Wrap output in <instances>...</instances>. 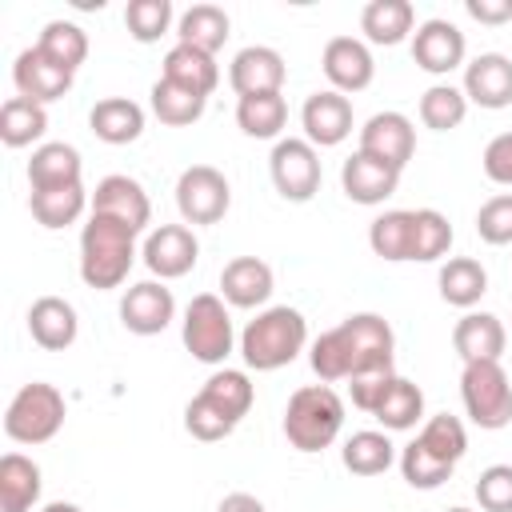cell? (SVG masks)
<instances>
[{"mask_svg": "<svg viewBox=\"0 0 512 512\" xmlns=\"http://www.w3.org/2000/svg\"><path fill=\"white\" fill-rule=\"evenodd\" d=\"M392 352H396L392 324L376 312H352L348 320H340L336 328H328L312 340L308 364L320 376V384H336V380H352L360 372L392 368Z\"/></svg>", "mask_w": 512, "mask_h": 512, "instance_id": "1", "label": "cell"}, {"mask_svg": "<svg viewBox=\"0 0 512 512\" xmlns=\"http://www.w3.org/2000/svg\"><path fill=\"white\" fill-rule=\"evenodd\" d=\"M136 236L140 232L112 216H88L80 232V280L100 292L120 288L136 260Z\"/></svg>", "mask_w": 512, "mask_h": 512, "instance_id": "2", "label": "cell"}, {"mask_svg": "<svg viewBox=\"0 0 512 512\" xmlns=\"http://www.w3.org/2000/svg\"><path fill=\"white\" fill-rule=\"evenodd\" d=\"M304 344H308V320L288 304L256 312V320H248L240 332V356L256 372H276L292 364L304 352Z\"/></svg>", "mask_w": 512, "mask_h": 512, "instance_id": "3", "label": "cell"}, {"mask_svg": "<svg viewBox=\"0 0 512 512\" xmlns=\"http://www.w3.org/2000/svg\"><path fill=\"white\" fill-rule=\"evenodd\" d=\"M344 428V400L328 384H304L288 396L284 436L296 452H324Z\"/></svg>", "mask_w": 512, "mask_h": 512, "instance_id": "4", "label": "cell"}, {"mask_svg": "<svg viewBox=\"0 0 512 512\" xmlns=\"http://www.w3.org/2000/svg\"><path fill=\"white\" fill-rule=\"evenodd\" d=\"M64 416H68V404H64L60 388L44 384V380H32L8 400L4 436L16 440V444H48L64 428Z\"/></svg>", "mask_w": 512, "mask_h": 512, "instance_id": "5", "label": "cell"}, {"mask_svg": "<svg viewBox=\"0 0 512 512\" xmlns=\"http://www.w3.org/2000/svg\"><path fill=\"white\" fill-rule=\"evenodd\" d=\"M460 400L476 428L496 432L512 420V380L500 360H472L460 372Z\"/></svg>", "mask_w": 512, "mask_h": 512, "instance_id": "6", "label": "cell"}, {"mask_svg": "<svg viewBox=\"0 0 512 512\" xmlns=\"http://www.w3.org/2000/svg\"><path fill=\"white\" fill-rule=\"evenodd\" d=\"M180 336H184V348L200 364H224L232 344H236L224 296H212V292L192 296L188 308H184V320H180Z\"/></svg>", "mask_w": 512, "mask_h": 512, "instance_id": "7", "label": "cell"}, {"mask_svg": "<svg viewBox=\"0 0 512 512\" xmlns=\"http://www.w3.org/2000/svg\"><path fill=\"white\" fill-rule=\"evenodd\" d=\"M268 172L284 200L304 204L320 188V152L300 136H284V140H276V148L268 156Z\"/></svg>", "mask_w": 512, "mask_h": 512, "instance_id": "8", "label": "cell"}, {"mask_svg": "<svg viewBox=\"0 0 512 512\" xmlns=\"http://www.w3.org/2000/svg\"><path fill=\"white\" fill-rule=\"evenodd\" d=\"M228 204H232V188H228L220 168L192 164V168L180 172V180H176V208H180L184 224H216V220H224Z\"/></svg>", "mask_w": 512, "mask_h": 512, "instance_id": "9", "label": "cell"}, {"mask_svg": "<svg viewBox=\"0 0 512 512\" xmlns=\"http://www.w3.org/2000/svg\"><path fill=\"white\" fill-rule=\"evenodd\" d=\"M144 264L152 276L160 280H180L196 268V256H200V240L192 236V228L184 224H160L148 232L144 248H140Z\"/></svg>", "mask_w": 512, "mask_h": 512, "instance_id": "10", "label": "cell"}, {"mask_svg": "<svg viewBox=\"0 0 512 512\" xmlns=\"http://www.w3.org/2000/svg\"><path fill=\"white\" fill-rule=\"evenodd\" d=\"M300 124H304V140L312 148H336L352 136V100L344 92H312L300 108Z\"/></svg>", "mask_w": 512, "mask_h": 512, "instance_id": "11", "label": "cell"}, {"mask_svg": "<svg viewBox=\"0 0 512 512\" xmlns=\"http://www.w3.org/2000/svg\"><path fill=\"white\" fill-rule=\"evenodd\" d=\"M172 316H176V300H172V288H164V280H140L120 300V324L136 336L164 332Z\"/></svg>", "mask_w": 512, "mask_h": 512, "instance_id": "12", "label": "cell"}, {"mask_svg": "<svg viewBox=\"0 0 512 512\" xmlns=\"http://www.w3.org/2000/svg\"><path fill=\"white\" fill-rule=\"evenodd\" d=\"M320 68H324L332 92H364L376 76V60H372L368 44L356 36H332L324 44Z\"/></svg>", "mask_w": 512, "mask_h": 512, "instance_id": "13", "label": "cell"}, {"mask_svg": "<svg viewBox=\"0 0 512 512\" xmlns=\"http://www.w3.org/2000/svg\"><path fill=\"white\" fill-rule=\"evenodd\" d=\"M284 56L268 44H248L232 56L228 64V84L236 96H264V92H280L284 88Z\"/></svg>", "mask_w": 512, "mask_h": 512, "instance_id": "14", "label": "cell"}, {"mask_svg": "<svg viewBox=\"0 0 512 512\" xmlns=\"http://www.w3.org/2000/svg\"><path fill=\"white\" fill-rule=\"evenodd\" d=\"M92 216H112L120 224H128L132 232H144L152 224V200L140 188V180L132 176H104L92 192Z\"/></svg>", "mask_w": 512, "mask_h": 512, "instance_id": "15", "label": "cell"}, {"mask_svg": "<svg viewBox=\"0 0 512 512\" xmlns=\"http://www.w3.org/2000/svg\"><path fill=\"white\" fill-rule=\"evenodd\" d=\"M360 152L392 164L396 172H404V164L416 152V128L404 112H376L364 128H360Z\"/></svg>", "mask_w": 512, "mask_h": 512, "instance_id": "16", "label": "cell"}, {"mask_svg": "<svg viewBox=\"0 0 512 512\" xmlns=\"http://www.w3.org/2000/svg\"><path fill=\"white\" fill-rule=\"evenodd\" d=\"M464 52H468L464 32L452 20H424L412 32V60L432 76H448L452 68H460Z\"/></svg>", "mask_w": 512, "mask_h": 512, "instance_id": "17", "label": "cell"}, {"mask_svg": "<svg viewBox=\"0 0 512 512\" xmlns=\"http://www.w3.org/2000/svg\"><path fill=\"white\" fill-rule=\"evenodd\" d=\"M12 84H16L20 96H28V100H36V104H52V100L68 96L72 72L60 68L56 60H48L40 48H24V52L16 56V64H12Z\"/></svg>", "mask_w": 512, "mask_h": 512, "instance_id": "18", "label": "cell"}, {"mask_svg": "<svg viewBox=\"0 0 512 512\" xmlns=\"http://www.w3.org/2000/svg\"><path fill=\"white\" fill-rule=\"evenodd\" d=\"M396 184H400V172L392 164L360 152V148L340 168V188H344V196L352 204H384L396 192Z\"/></svg>", "mask_w": 512, "mask_h": 512, "instance_id": "19", "label": "cell"}, {"mask_svg": "<svg viewBox=\"0 0 512 512\" xmlns=\"http://www.w3.org/2000/svg\"><path fill=\"white\" fill-rule=\"evenodd\" d=\"M464 96L480 108H508L512 104V60L504 52H480L464 64Z\"/></svg>", "mask_w": 512, "mask_h": 512, "instance_id": "20", "label": "cell"}, {"mask_svg": "<svg viewBox=\"0 0 512 512\" xmlns=\"http://www.w3.org/2000/svg\"><path fill=\"white\" fill-rule=\"evenodd\" d=\"M276 288L272 268L260 256H236L220 268V296L232 308H260Z\"/></svg>", "mask_w": 512, "mask_h": 512, "instance_id": "21", "label": "cell"}, {"mask_svg": "<svg viewBox=\"0 0 512 512\" xmlns=\"http://www.w3.org/2000/svg\"><path fill=\"white\" fill-rule=\"evenodd\" d=\"M28 332L44 352H64L76 344V332H80L76 308L64 296H40L28 308Z\"/></svg>", "mask_w": 512, "mask_h": 512, "instance_id": "22", "label": "cell"}, {"mask_svg": "<svg viewBox=\"0 0 512 512\" xmlns=\"http://www.w3.org/2000/svg\"><path fill=\"white\" fill-rule=\"evenodd\" d=\"M504 344H508V332L500 324V316L492 312H464L452 328V348L464 364L472 360H500L504 356Z\"/></svg>", "mask_w": 512, "mask_h": 512, "instance_id": "23", "label": "cell"}, {"mask_svg": "<svg viewBox=\"0 0 512 512\" xmlns=\"http://www.w3.org/2000/svg\"><path fill=\"white\" fill-rule=\"evenodd\" d=\"M80 152L64 140H52V144H40L28 160V184L32 192H44V188H68V184H80Z\"/></svg>", "mask_w": 512, "mask_h": 512, "instance_id": "24", "label": "cell"}, {"mask_svg": "<svg viewBox=\"0 0 512 512\" xmlns=\"http://www.w3.org/2000/svg\"><path fill=\"white\" fill-rule=\"evenodd\" d=\"M40 464L28 460L24 452H4L0 456V512H32L40 500Z\"/></svg>", "mask_w": 512, "mask_h": 512, "instance_id": "25", "label": "cell"}, {"mask_svg": "<svg viewBox=\"0 0 512 512\" xmlns=\"http://www.w3.org/2000/svg\"><path fill=\"white\" fill-rule=\"evenodd\" d=\"M88 124L104 144H132L144 132V108L128 96H108V100H96V108L88 112Z\"/></svg>", "mask_w": 512, "mask_h": 512, "instance_id": "26", "label": "cell"}, {"mask_svg": "<svg viewBox=\"0 0 512 512\" xmlns=\"http://www.w3.org/2000/svg\"><path fill=\"white\" fill-rule=\"evenodd\" d=\"M436 284H440V300H444V304L472 312V308L480 304V296L488 292V272H484V264L472 260V256H452V260H444Z\"/></svg>", "mask_w": 512, "mask_h": 512, "instance_id": "27", "label": "cell"}, {"mask_svg": "<svg viewBox=\"0 0 512 512\" xmlns=\"http://www.w3.org/2000/svg\"><path fill=\"white\" fill-rule=\"evenodd\" d=\"M196 396H200L204 404H212L224 420L240 424V420L248 416L252 400H256V388H252L248 372H240V368H220V372H212V376L204 380V388H200Z\"/></svg>", "mask_w": 512, "mask_h": 512, "instance_id": "28", "label": "cell"}, {"mask_svg": "<svg viewBox=\"0 0 512 512\" xmlns=\"http://www.w3.org/2000/svg\"><path fill=\"white\" fill-rule=\"evenodd\" d=\"M160 76L172 80V84H184V88H192L200 96H212L216 84H220V64H216V56H208L200 48L172 44L168 56H164V72Z\"/></svg>", "mask_w": 512, "mask_h": 512, "instance_id": "29", "label": "cell"}, {"mask_svg": "<svg viewBox=\"0 0 512 512\" xmlns=\"http://www.w3.org/2000/svg\"><path fill=\"white\" fill-rule=\"evenodd\" d=\"M416 24V8L408 0H368L360 12V32L368 36V44H400Z\"/></svg>", "mask_w": 512, "mask_h": 512, "instance_id": "30", "label": "cell"}, {"mask_svg": "<svg viewBox=\"0 0 512 512\" xmlns=\"http://www.w3.org/2000/svg\"><path fill=\"white\" fill-rule=\"evenodd\" d=\"M340 460L352 476H380L388 472L400 456H396V444L388 440V432H376V428H364V432H352L340 448Z\"/></svg>", "mask_w": 512, "mask_h": 512, "instance_id": "31", "label": "cell"}, {"mask_svg": "<svg viewBox=\"0 0 512 512\" xmlns=\"http://www.w3.org/2000/svg\"><path fill=\"white\" fill-rule=\"evenodd\" d=\"M228 28L232 24H228V12L220 4H192L176 24V36H180L176 44H188V48H200V52L216 56L228 40Z\"/></svg>", "mask_w": 512, "mask_h": 512, "instance_id": "32", "label": "cell"}, {"mask_svg": "<svg viewBox=\"0 0 512 512\" xmlns=\"http://www.w3.org/2000/svg\"><path fill=\"white\" fill-rule=\"evenodd\" d=\"M236 124L244 136L252 140H276L280 128L288 124V100L280 92H264V96H240L236 100Z\"/></svg>", "mask_w": 512, "mask_h": 512, "instance_id": "33", "label": "cell"}, {"mask_svg": "<svg viewBox=\"0 0 512 512\" xmlns=\"http://www.w3.org/2000/svg\"><path fill=\"white\" fill-rule=\"evenodd\" d=\"M44 132H48L44 104H36L28 96H8L0 104V140H4V148H28Z\"/></svg>", "mask_w": 512, "mask_h": 512, "instance_id": "34", "label": "cell"}, {"mask_svg": "<svg viewBox=\"0 0 512 512\" xmlns=\"http://www.w3.org/2000/svg\"><path fill=\"white\" fill-rule=\"evenodd\" d=\"M372 416L384 424V432H408V428H416L420 416H424V392H420V384L396 372V380L388 384V392H384V400L376 404Z\"/></svg>", "mask_w": 512, "mask_h": 512, "instance_id": "35", "label": "cell"}, {"mask_svg": "<svg viewBox=\"0 0 512 512\" xmlns=\"http://www.w3.org/2000/svg\"><path fill=\"white\" fill-rule=\"evenodd\" d=\"M28 208H32V216H36V224H44V228H68V224H76L80 216H84V208H88V192H84V184H68V188H44V192H32L28 196Z\"/></svg>", "mask_w": 512, "mask_h": 512, "instance_id": "36", "label": "cell"}, {"mask_svg": "<svg viewBox=\"0 0 512 512\" xmlns=\"http://www.w3.org/2000/svg\"><path fill=\"white\" fill-rule=\"evenodd\" d=\"M412 224H416V212L412 208H392V212L376 216L372 228H368L372 252L380 260H392V264L412 260Z\"/></svg>", "mask_w": 512, "mask_h": 512, "instance_id": "37", "label": "cell"}, {"mask_svg": "<svg viewBox=\"0 0 512 512\" xmlns=\"http://www.w3.org/2000/svg\"><path fill=\"white\" fill-rule=\"evenodd\" d=\"M204 104H208V96H200V92H192V88H184V84H172V80H164V76L152 84V112H156V120L168 124V128H188V124H196V120L204 116Z\"/></svg>", "mask_w": 512, "mask_h": 512, "instance_id": "38", "label": "cell"}, {"mask_svg": "<svg viewBox=\"0 0 512 512\" xmlns=\"http://www.w3.org/2000/svg\"><path fill=\"white\" fill-rule=\"evenodd\" d=\"M36 48L76 76V68L88 60V32L80 24H72V20H48L40 40H36Z\"/></svg>", "mask_w": 512, "mask_h": 512, "instance_id": "39", "label": "cell"}, {"mask_svg": "<svg viewBox=\"0 0 512 512\" xmlns=\"http://www.w3.org/2000/svg\"><path fill=\"white\" fill-rule=\"evenodd\" d=\"M464 116H468V96L456 84H432L420 96V120L432 132H452L464 124Z\"/></svg>", "mask_w": 512, "mask_h": 512, "instance_id": "40", "label": "cell"}, {"mask_svg": "<svg viewBox=\"0 0 512 512\" xmlns=\"http://www.w3.org/2000/svg\"><path fill=\"white\" fill-rule=\"evenodd\" d=\"M452 472H456V464L440 460V456H436L432 448H424L420 440H412V444L400 448V476H404L412 488H420V492L440 488L444 480H452Z\"/></svg>", "mask_w": 512, "mask_h": 512, "instance_id": "41", "label": "cell"}, {"mask_svg": "<svg viewBox=\"0 0 512 512\" xmlns=\"http://www.w3.org/2000/svg\"><path fill=\"white\" fill-rule=\"evenodd\" d=\"M452 248V224L444 212L436 208H416V224H412V260L432 264L440 256H448Z\"/></svg>", "mask_w": 512, "mask_h": 512, "instance_id": "42", "label": "cell"}, {"mask_svg": "<svg viewBox=\"0 0 512 512\" xmlns=\"http://www.w3.org/2000/svg\"><path fill=\"white\" fill-rule=\"evenodd\" d=\"M416 440H420L424 448H432V452H436L440 460H448V464H460V456L468 452V432H464L460 416H448V412L428 416Z\"/></svg>", "mask_w": 512, "mask_h": 512, "instance_id": "43", "label": "cell"}, {"mask_svg": "<svg viewBox=\"0 0 512 512\" xmlns=\"http://www.w3.org/2000/svg\"><path fill=\"white\" fill-rule=\"evenodd\" d=\"M128 36L140 44H156L172 28V0H132L124 8Z\"/></svg>", "mask_w": 512, "mask_h": 512, "instance_id": "44", "label": "cell"}, {"mask_svg": "<svg viewBox=\"0 0 512 512\" xmlns=\"http://www.w3.org/2000/svg\"><path fill=\"white\" fill-rule=\"evenodd\" d=\"M476 232L484 244H512V192H500L480 204L476 212Z\"/></svg>", "mask_w": 512, "mask_h": 512, "instance_id": "45", "label": "cell"}, {"mask_svg": "<svg viewBox=\"0 0 512 512\" xmlns=\"http://www.w3.org/2000/svg\"><path fill=\"white\" fill-rule=\"evenodd\" d=\"M476 504L484 512H512V464H492L476 476Z\"/></svg>", "mask_w": 512, "mask_h": 512, "instance_id": "46", "label": "cell"}, {"mask_svg": "<svg viewBox=\"0 0 512 512\" xmlns=\"http://www.w3.org/2000/svg\"><path fill=\"white\" fill-rule=\"evenodd\" d=\"M184 428H188L192 440H204V444H216V440H224V436L236 432V424L224 420V416H220L212 404H204L200 396L188 400V408H184Z\"/></svg>", "mask_w": 512, "mask_h": 512, "instance_id": "47", "label": "cell"}, {"mask_svg": "<svg viewBox=\"0 0 512 512\" xmlns=\"http://www.w3.org/2000/svg\"><path fill=\"white\" fill-rule=\"evenodd\" d=\"M396 380V368H380V372H360V376H352L348 380V396H352V404L360 408V412H376V404L384 400V392H388V384Z\"/></svg>", "mask_w": 512, "mask_h": 512, "instance_id": "48", "label": "cell"}, {"mask_svg": "<svg viewBox=\"0 0 512 512\" xmlns=\"http://www.w3.org/2000/svg\"><path fill=\"white\" fill-rule=\"evenodd\" d=\"M480 164H484V176H488L492 184L512 188V132L492 136L488 148H484V156H480Z\"/></svg>", "mask_w": 512, "mask_h": 512, "instance_id": "49", "label": "cell"}, {"mask_svg": "<svg viewBox=\"0 0 512 512\" xmlns=\"http://www.w3.org/2000/svg\"><path fill=\"white\" fill-rule=\"evenodd\" d=\"M468 16L480 20V24H504L512 20V4H496V0H464Z\"/></svg>", "mask_w": 512, "mask_h": 512, "instance_id": "50", "label": "cell"}, {"mask_svg": "<svg viewBox=\"0 0 512 512\" xmlns=\"http://www.w3.org/2000/svg\"><path fill=\"white\" fill-rule=\"evenodd\" d=\"M216 512H268L252 492H228L224 500H220V508Z\"/></svg>", "mask_w": 512, "mask_h": 512, "instance_id": "51", "label": "cell"}, {"mask_svg": "<svg viewBox=\"0 0 512 512\" xmlns=\"http://www.w3.org/2000/svg\"><path fill=\"white\" fill-rule=\"evenodd\" d=\"M40 512H84V508H76V504H68V500H52V504H44Z\"/></svg>", "mask_w": 512, "mask_h": 512, "instance_id": "52", "label": "cell"}, {"mask_svg": "<svg viewBox=\"0 0 512 512\" xmlns=\"http://www.w3.org/2000/svg\"><path fill=\"white\" fill-rule=\"evenodd\" d=\"M448 512H472V508H448Z\"/></svg>", "mask_w": 512, "mask_h": 512, "instance_id": "53", "label": "cell"}]
</instances>
